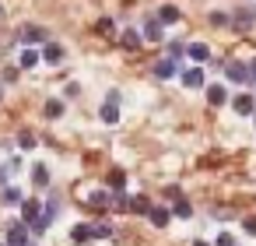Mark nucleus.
<instances>
[{
    "label": "nucleus",
    "mask_w": 256,
    "mask_h": 246,
    "mask_svg": "<svg viewBox=\"0 0 256 246\" xmlns=\"http://www.w3.org/2000/svg\"><path fill=\"white\" fill-rule=\"evenodd\" d=\"M158 22H162V25H176V22H179V8H172V4H162V11H158Z\"/></svg>",
    "instance_id": "16"
},
{
    "label": "nucleus",
    "mask_w": 256,
    "mask_h": 246,
    "mask_svg": "<svg viewBox=\"0 0 256 246\" xmlns=\"http://www.w3.org/2000/svg\"><path fill=\"white\" fill-rule=\"evenodd\" d=\"M22 39H25V43H42V39H46V32H42V29H36V25H28V29L22 32Z\"/></svg>",
    "instance_id": "20"
},
{
    "label": "nucleus",
    "mask_w": 256,
    "mask_h": 246,
    "mask_svg": "<svg viewBox=\"0 0 256 246\" xmlns=\"http://www.w3.org/2000/svg\"><path fill=\"white\" fill-rule=\"evenodd\" d=\"M123 183H126V176H123L120 169H112V172H109V190H112V193H120V190H123Z\"/></svg>",
    "instance_id": "21"
},
{
    "label": "nucleus",
    "mask_w": 256,
    "mask_h": 246,
    "mask_svg": "<svg viewBox=\"0 0 256 246\" xmlns=\"http://www.w3.org/2000/svg\"><path fill=\"white\" fill-rule=\"evenodd\" d=\"M182 53H186V46H182V43H168V57H172V60H179Z\"/></svg>",
    "instance_id": "28"
},
{
    "label": "nucleus",
    "mask_w": 256,
    "mask_h": 246,
    "mask_svg": "<svg viewBox=\"0 0 256 246\" xmlns=\"http://www.w3.org/2000/svg\"><path fill=\"white\" fill-rule=\"evenodd\" d=\"M0 99H4V88H0Z\"/></svg>",
    "instance_id": "37"
},
{
    "label": "nucleus",
    "mask_w": 256,
    "mask_h": 246,
    "mask_svg": "<svg viewBox=\"0 0 256 246\" xmlns=\"http://www.w3.org/2000/svg\"><path fill=\"white\" fill-rule=\"evenodd\" d=\"M70 239H74V242H92V239H95V225H84V221H78V225L70 228Z\"/></svg>",
    "instance_id": "7"
},
{
    "label": "nucleus",
    "mask_w": 256,
    "mask_h": 246,
    "mask_svg": "<svg viewBox=\"0 0 256 246\" xmlns=\"http://www.w3.org/2000/svg\"><path fill=\"white\" fill-rule=\"evenodd\" d=\"M42 113H46V120H60V116H64V102H60V99H50Z\"/></svg>",
    "instance_id": "19"
},
{
    "label": "nucleus",
    "mask_w": 256,
    "mask_h": 246,
    "mask_svg": "<svg viewBox=\"0 0 256 246\" xmlns=\"http://www.w3.org/2000/svg\"><path fill=\"white\" fill-rule=\"evenodd\" d=\"M193 246H207V242H204V239H196V242H193Z\"/></svg>",
    "instance_id": "35"
},
{
    "label": "nucleus",
    "mask_w": 256,
    "mask_h": 246,
    "mask_svg": "<svg viewBox=\"0 0 256 246\" xmlns=\"http://www.w3.org/2000/svg\"><path fill=\"white\" fill-rule=\"evenodd\" d=\"M112 235V225H95V239H109Z\"/></svg>",
    "instance_id": "29"
},
{
    "label": "nucleus",
    "mask_w": 256,
    "mask_h": 246,
    "mask_svg": "<svg viewBox=\"0 0 256 246\" xmlns=\"http://www.w3.org/2000/svg\"><path fill=\"white\" fill-rule=\"evenodd\" d=\"M242 225H246V232H249V235H256V218H246Z\"/></svg>",
    "instance_id": "32"
},
{
    "label": "nucleus",
    "mask_w": 256,
    "mask_h": 246,
    "mask_svg": "<svg viewBox=\"0 0 256 246\" xmlns=\"http://www.w3.org/2000/svg\"><path fill=\"white\" fill-rule=\"evenodd\" d=\"M42 60H46L50 67L60 64V60H64V46H60V43H46V46H42Z\"/></svg>",
    "instance_id": "9"
},
{
    "label": "nucleus",
    "mask_w": 256,
    "mask_h": 246,
    "mask_svg": "<svg viewBox=\"0 0 256 246\" xmlns=\"http://www.w3.org/2000/svg\"><path fill=\"white\" fill-rule=\"evenodd\" d=\"M4 204H25L22 190H18V186H8V190H4Z\"/></svg>",
    "instance_id": "24"
},
{
    "label": "nucleus",
    "mask_w": 256,
    "mask_h": 246,
    "mask_svg": "<svg viewBox=\"0 0 256 246\" xmlns=\"http://www.w3.org/2000/svg\"><path fill=\"white\" fill-rule=\"evenodd\" d=\"M182 85H186V88H204V71H200V67L182 71Z\"/></svg>",
    "instance_id": "11"
},
{
    "label": "nucleus",
    "mask_w": 256,
    "mask_h": 246,
    "mask_svg": "<svg viewBox=\"0 0 256 246\" xmlns=\"http://www.w3.org/2000/svg\"><path fill=\"white\" fill-rule=\"evenodd\" d=\"M120 43H123L126 50H137V46L144 43V32H137V29H126V32L120 36Z\"/></svg>",
    "instance_id": "13"
},
{
    "label": "nucleus",
    "mask_w": 256,
    "mask_h": 246,
    "mask_svg": "<svg viewBox=\"0 0 256 246\" xmlns=\"http://www.w3.org/2000/svg\"><path fill=\"white\" fill-rule=\"evenodd\" d=\"M232 109H235L238 116H252V113H256V99H252V95H235V99H232Z\"/></svg>",
    "instance_id": "4"
},
{
    "label": "nucleus",
    "mask_w": 256,
    "mask_h": 246,
    "mask_svg": "<svg viewBox=\"0 0 256 246\" xmlns=\"http://www.w3.org/2000/svg\"><path fill=\"white\" fill-rule=\"evenodd\" d=\"M252 18H256V15H252V11H238V15H235V18H232V22H235V25H238V29H249V25H252Z\"/></svg>",
    "instance_id": "25"
},
{
    "label": "nucleus",
    "mask_w": 256,
    "mask_h": 246,
    "mask_svg": "<svg viewBox=\"0 0 256 246\" xmlns=\"http://www.w3.org/2000/svg\"><path fill=\"white\" fill-rule=\"evenodd\" d=\"M214 246H235V239H232V235H228V232H221V235H218V242H214Z\"/></svg>",
    "instance_id": "30"
},
{
    "label": "nucleus",
    "mask_w": 256,
    "mask_h": 246,
    "mask_svg": "<svg viewBox=\"0 0 256 246\" xmlns=\"http://www.w3.org/2000/svg\"><path fill=\"white\" fill-rule=\"evenodd\" d=\"M186 57L193 64H204V60H210V50H207V43H190L186 46Z\"/></svg>",
    "instance_id": "6"
},
{
    "label": "nucleus",
    "mask_w": 256,
    "mask_h": 246,
    "mask_svg": "<svg viewBox=\"0 0 256 246\" xmlns=\"http://www.w3.org/2000/svg\"><path fill=\"white\" fill-rule=\"evenodd\" d=\"M98 116H102V123H116L120 120V109H116V102H102V109H98Z\"/></svg>",
    "instance_id": "17"
},
{
    "label": "nucleus",
    "mask_w": 256,
    "mask_h": 246,
    "mask_svg": "<svg viewBox=\"0 0 256 246\" xmlns=\"http://www.w3.org/2000/svg\"><path fill=\"white\" fill-rule=\"evenodd\" d=\"M0 18H4V8H0Z\"/></svg>",
    "instance_id": "36"
},
{
    "label": "nucleus",
    "mask_w": 256,
    "mask_h": 246,
    "mask_svg": "<svg viewBox=\"0 0 256 246\" xmlns=\"http://www.w3.org/2000/svg\"><path fill=\"white\" fill-rule=\"evenodd\" d=\"M4 176H8V169H0V183H4Z\"/></svg>",
    "instance_id": "34"
},
{
    "label": "nucleus",
    "mask_w": 256,
    "mask_h": 246,
    "mask_svg": "<svg viewBox=\"0 0 256 246\" xmlns=\"http://www.w3.org/2000/svg\"><path fill=\"white\" fill-rule=\"evenodd\" d=\"M32 183H36V186H46V183H50V165L36 162V165H32Z\"/></svg>",
    "instance_id": "18"
},
{
    "label": "nucleus",
    "mask_w": 256,
    "mask_h": 246,
    "mask_svg": "<svg viewBox=\"0 0 256 246\" xmlns=\"http://www.w3.org/2000/svg\"><path fill=\"white\" fill-rule=\"evenodd\" d=\"M210 22H214V25H228V15H221V11H214V15H210Z\"/></svg>",
    "instance_id": "31"
},
{
    "label": "nucleus",
    "mask_w": 256,
    "mask_h": 246,
    "mask_svg": "<svg viewBox=\"0 0 256 246\" xmlns=\"http://www.w3.org/2000/svg\"><path fill=\"white\" fill-rule=\"evenodd\" d=\"M22 221H25L28 228H36V225L42 221V204L32 200V197H25V204H22Z\"/></svg>",
    "instance_id": "2"
},
{
    "label": "nucleus",
    "mask_w": 256,
    "mask_h": 246,
    "mask_svg": "<svg viewBox=\"0 0 256 246\" xmlns=\"http://www.w3.org/2000/svg\"><path fill=\"white\" fill-rule=\"evenodd\" d=\"M249 74H252V81H256V60H249Z\"/></svg>",
    "instance_id": "33"
},
{
    "label": "nucleus",
    "mask_w": 256,
    "mask_h": 246,
    "mask_svg": "<svg viewBox=\"0 0 256 246\" xmlns=\"http://www.w3.org/2000/svg\"><path fill=\"white\" fill-rule=\"evenodd\" d=\"M0 246H8V242H0Z\"/></svg>",
    "instance_id": "38"
},
{
    "label": "nucleus",
    "mask_w": 256,
    "mask_h": 246,
    "mask_svg": "<svg viewBox=\"0 0 256 246\" xmlns=\"http://www.w3.org/2000/svg\"><path fill=\"white\" fill-rule=\"evenodd\" d=\"M18 144H22V151H32V148H36V134H32V130H22V134H18Z\"/></svg>",
    "instance_id": "23"
},
{
    "label": "nucleus",
    "mask_w": 256,
    "mask_h": 246,
    "mask_svg": "<svg viewBox=\"0 0 256 246\" xmlns=\"http://www.w3.org/2000/svg\"><path fill=\"white\" fill-rule=\"evenodd\" d=\"M224 78L235 81V85H252L249 64H242V60H228V64H224Z\"/></svg>",
    "instance_id": "1"
},
{
    "label": "nucleus",
    "mask_w": 256,
    "mask_h": 246,
    "mask_svg": "<svg viewBox=\"0 0 256 246\" xmlns=\"http://www.w3.org/2000/svg\"><path fill=\"white\" fill-rule=\"evenodd\" d=\"M207 102H210V106H224V102H228L224 85H207Z\"/></svg>",
    "instance_id": "12"
},
{
    "label": "nucleus",
    "mask_w": 256,
    "mask_h": 246,
    "mask_svg": "<svg viewBox=\"0 0 256 246\" xmlns=\"http://www.w3.org/2000/svg\"><path fill=\"white\" fill-rule=\"evenodd\" d=\"M148 218H151V225L165 228V225L172 221V211H168V207H151V214H148Z\"/></svg>",
    "instance_id": "15"
},
{
    "label": "nucleus",
    "mask_w": 256,
    "mask_h": 246,
    "mask_svg": "<svg viewBox=\"0 0 256 246\" xmlns=\"http://www.w3.org/2000/svg\"><path fill=\"white\" fill-rule=\"evenodd\" d=\"M39 60H42V50H28V46H25V50L18 53V67H22V71H32Z\"/></svg>",
    "instance_id": "5"
},
{
    "label": "nucleus",
    "mask_w": 256,
    "mask_h": 246,
    "mask_svg": "<svg viewBox=\"0 0 256 246\" xmlns=\"http://www.w3.org/2000/svg\"><path fill=\"white\" fill-rule=\"evenodd\" d=\"M162 29H165V25H162L158 18H148V22H144V39H148V43H162Z\"/></svg>",
    "instance_id": "8"
},
{
    "label": "nucleus",
    "mask_w": 256,
    "mask_h": 246,
    "mask_svg": "<svg viewBox=\"0 0 256 246\" xmlns=\"http://www.w3.org/2000/svg\"><path fill=\"white\" fill-rule=\"evenodd\" d=\"M8 246H32V242H28V225H25V221H14V225L8 228Z\"/></svg>",
    "instance_id": "3"
},
{
    "label": "nucleus",
    "mask_w": 256,
    "mask_h": 246,
    "mask_svg": "<svg viewBox=\"0 0 256 246\" xmlns=\"http://www.w3.org/2000/svg\"><path fill=\"white\" fill-rule=\"evenodd\" d=\"M176 64H179V60L165 57V60H158V64H154V74H158V78L165 81V78H172V74H176Z\"/></svg>",
    "instance_id": "14"
},
{
    "label": "nucleus",
    "mask_w": 256,
    "mask_h": 246,
    "mask_svg": "<svg viewBox=\"0 0 256 246\" xmlns=\"http://www.w3.org/2000/svg\"><path fill=\"white\" fill-rule=\"evenodd\" d=\"M172 214H179V218H190V214H193L190 200H182V197H179V200H176V207H172Z\"/></svg>",
    "instance_id": "26"
},
{
    "label": "nucleus",
    "mask_w": 256,
    "mask_h": 246,
    "mask_svg": "<svg viewBox=\"0 0 256 246\" xmlns=\"http://www.w3.org/2000/svg\"><path fill=\"white\" fill-rule=\"evenodd\" d=\"M112 200H116V193H112V190H95V193L88 197V204H92V207H112Z\"/></svg>",
    "instance_id": "10"
},
{
    "label": "nucleus",
    "mask_w": 256,
    "mask_h": 246,
    "mask_svg": "<svg viewBox=\"0 0 256 246\" xmlns=\"http://www.w3.org/2000/svg\"><path fill=\"white\" fill-rule=\"evenodd\" d=\"M98 32H102V36H112V32H116L112 18H102V22H98Z\"/></svg>",
    "instance_id": "27"
},
{
    "label": "nucleus",
    "mask_w": 256,
    "mask_h": 246,
    "mask_svg": "<svg viewBox=\"0 0 256 246\" xmlns=\"http://www.w3.org/2000/svg\"><path fill=\"white\" fill-rule=\"evenodd\" d=\"M130 211H137V214H151V200H148V197H134V200H130Z\"/></svg>",
    "instance_id": "22"
}]
</instances>
